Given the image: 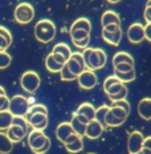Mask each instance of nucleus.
<instances>
[{
	"label": "nucleus",
	"instance_id": "nucleus-20",
	"mask_svg": "<svg viewBox=\"0 0 151 154\" xmlns=\"http://www.w3.org/2000/svg\"><path fill=\"white\" fill-rule=\"evenodd\" d=\"M109 24H118L121 25V17L117 12L114 11H105L101 16V25L105 27V25Z\"/></svg>",
	"mask_w": 151,
	"mask_h": 154
},
{
	"label": "nucleus",
	"instance_id": "nucleus-41",
	"mask_svg": "<svg viewBox=\"0 0 151 154\" xmlns=\"http://www.w3.org/2000/svg\"><path fill=\"white\" fill-rule=\"evenodd\" d=\"M89 43H90V37H86V38H82V40L73 41V44H74L77 48H80V49H85V48H88Z\"/></svg>",
	"mask_w": 151,
	"mask_h": 154
},
{
	"label": "nucleus",
	"instance_id": "nucleus-37",
	"mask_svg": "<svg viewBox=\"0 0 151 154\" xmlns=\"http://www.w3.org/2000/svg\"><path fill=\"white\" fill-rule=\"evenodd\" d=\"M119 81H121V80L118 79V77L115 76V75H113V76H109V77H106V79H105V81H104V91L106 92V91H107L109 88H110L111 85H114L115 82H119Z\"/></svg>",
	"mask_w": 151,
	"mask_h": 154
},
{
	"label": "nucleus",
	"instance_id": "nucleus-30",
	"mask_svg": "<svg viewBox=\"0 0 151 154\" xmlns=\"http://www.w3.org/2000/svg\"><path fill=\"white\" fill-rule=\"evenodd\" d=\"M110 112L115 116V117L121 118V120H125V121L127 120L128 114H130V113H128V112H127L125 108L118 106V105H113V104H111V106H110Z\"/></svg>",
	"mask_w": 151,
	"mask_h": 154
},
{
	"label": "nucleus",
	"instance_id": "nucleus-11",
	"mask_svg": "<svg viewBox=\"0 0 151 154\" xmlns=\"http://www.w3.org/2000/svg\"><path fill=\"white\" fill-rule=\"evenodd\" d=\"M127 38L131 44H140L146 38L144 25L140 23H133L127 28Z\"/></svg>",
	"mask_w": 151,
	"mask_h": 154
},
{
	"label": "nucleus",
	"instance_id": "nucleus-9",
	"mask_svg": "<svg viewBox=\"0 0 151 154\" xmlns=\"http://www.w3.org/2000/svg\"><path fill=\"white\" fill-rule=\"evenodd\" d=\"M143 141H144V137L139 130L131 131V133L128 134V138H127L128 154H138L139 153L143 147Z\"/></svg>",
	"mask_w": 151,
	"mask_h": 154
},
{
	"label": "nucleus",
	"instance_id": "nucleus-15",
	"mask_svg": "<svg viewBox=\"0 0 151 154\" xmlns=\"http://www.w3.org/2000/svg\"><path fill=\"white\" fill-rule=\"evenodd\" d=\"M28 121V124L31 125V128L33 129H40L44 130L48 126V114L44 113H35L29 116V117H25Z\"/></svg>",
	"mask_w": 151,
	"mask_h": 154
},
{
	"label": "nucleus",
	"instance_id": "nucleus-40",
	"mask_svg": "<svg viewBox=\"0 0 151 154\" xmlns=\"http://www.w3.org/2000/svg\"><path fill=\"white\" fill-rule=\"evenodd\" d=\"M9 109V98L7 94H0V112Z\"/></svg>",
	"mask_w": 151,
	"mask_h": 154
},
{
	"label": "nucleus",
	"instance_id": "nucleus-29",
	"mask_svg": "<svg viewBox=\"0 0 151 154\" xmlns=\"http://www.w3.org/2000/svg\"><path fill=\"white\" fill-rule=\"evenodd\" d=\"M114 75L117 76L122 82H125V84H126V82L134 81L135 77H137L135 69H131V70H128V72H114Z\"/></svg>",
	"mask_w": 151,
	"mask_h": 154
},
{
	"label": "nucleus",
	"instance_id": "nucleus-50",
	"mask_svg": "<svg viewBox=\"0 0 151 154\" xmlns=\"http://www.w3.org/2000/svg\"><path fill=\"white\" fill-rule=\"evenodd\" d=\"M107 3H110V4H117V3H119L122 2V0H106Z\"/></svg>",
	"mask_w": 151,
	"mask_h": 154
},
{
	"label": "nucleus",
	"instance_id": "nucleus-53",
	"mask_svg": "<svg viewBox=\"0 0 151 154\" xmlns=\"http://www.w3.org/2000/svg\"><path fill=\"white\" fill-rule=\"evenodd\" d=\"M138 154H143V153H142V152H139V153H138Z\"/></svg>",
	"mask_w": 151,
	"mask_h": 154
},
{
	"label": "nucleus",
	"instance_id": "nucleus-8",
	"mask_svg": "<svg viewBox=\"0 0 151 154\" xmlns=\"http://www.w3.org/2000/svg\"><path fill=\"white\" fill-rule=\"evenodd\" d=\"M65 64H66V66L69 68L70 72H72L74 76H77V77H78L83 70L86 69L85 60H83V56H82L81 52H72L70 59Z\"/></svg>",
	"mask_w": 151,
	"mask_h": 154
},
{
	"label": "nucleus",
	"instance_id": "nucleus-42",
	"mask_svg": "<svg viewBox=\"0 0 151 154\" xmlns=\"http://www.w3.org/2000/svg\"><path fill=\"white\" fill-rule=\"evenodd\" d=\"M113 105H118V106H122V108H125L126 110L130 113V104H128V101L125 98V100H119V101H113L111 102Z\"/></svg>",
	"mask_w": 151,
	"mask_h": 154
},
{
	"label": "nucleus",
	"instance_id": "nucleus-46",
	"mask_svg": "<svg viewBox=\"0 0 151 154\" xmlns=\"http://www.w3.org/2000/svg\"><path fill=\"white\" fill-rule=\"evenodd\" d=\"M144 33H146V40L151 43V23H147L144 25Z\"/></svg>",
	"mask_w": 151,
	"mask_h": 154
},
{
	"label": "nucleus",
	"instance_id": "nucleus-27",
	"mask_svg": "<svg viewBox=\"0 0 151 154\" xmlns=\"http://www.w3.org/2000/svg\"><path fill=\"white\" fill-rule=\"evenodd\" d=\"M123 122H125V120H121V118L115 117V116L111 113L110 110L107 112V114H106V118H105L106 128H117V126H121Z\"/></svg>",
	"mask_w": 151,
	"mask_h": 154
},
{
	"label": "nucleus",
	"instance_id": "nucleus-6",
	"mask_svg": "<svg viewBox=\"0 0 151 154\" xmlns=\"http://www.w3.org/2000/svg\"><path fill=\"white\" fill-rule=\"evenodd\" d=\"M14 16H15V20L17 21L19 24H23V25L28 24L33 20L35 9L29 3H20V4L15 8Z\"/></svg>",
	"mask_w": 151,
	"mask_h": 154
},
{
	"label": "nucleus",
	"instance_id": "nucleus-5",
	"mask_svg": "<svg viewBox=\"0 0 151 154\" xmlns=\"http://www.w3.org/2000/svg\"><path fill=\"white\" fill-rule=\"evenodd\" d=\"M102 38L110 45H119L122 40V27L118 24H109L102 27Z\"/></svg>",
	"mask_w": 151,
	"mask_h": 154
},
{
	"label": "nucleus",
	"instance_id": "nucleus-26",
	"mask_svg": "<svg viewBox=\"0 0 151 154\" xmlns=\"http://www.w3.org/2000/svg\"><path fill=\"white\" fill-rule=\"evenodd\" d=\"M73 29H85L88 32H92V23L89 19L80 17V19H77L74 23L72 24V27H70V31H73Z\"/></svg>",
	"mask_w": 151,
	"mask_h": 154
},
{
	"label": "nucleus",
	"instance_id": "nucleus-31",
	"mask_svg": "<svg viewBox=\"0 0 151 154\" xmlns=\"http://www.w3.org/2000/svg\"><path fill=\"white\" fill-rule=\"evenodd\" d=\"M110 110V106H107V105H102V106H99L95 109V120L99 121L106 128L105 125V118H106V114H107V112Z\"/></svg>",
	"mask_w": 151,
	"mask_h": 154
},
{
	"label": "nucleus",
	"instance_id": "nucleus-21",
	"mask_svg": "<svg viewBox=\"0 0 151 154\" xmlns=\"http://www.w3.org/2000/svg\"><path fill=\"white\" fill-rule=\"evenodd\" d=\"M14 149V142L9 140L7 133L0 130V154H9Z\"/></svg>",
	"mask_w": 151,
	"mask_h": 154
},
{
	"label": "nucleus",
	"instance_id": "nucleus-52",
	"mask_svg": "<svg viewBox=\"0 0 151 154\" xmlns=\"http://www.w3.org/2000/svg\"><path fill=\"white\" fill-rule=\"evenodd\" d=\"M147 5H151V0H149V2H147Z\"/></svg>",
	"mask_w": 151,
	"mask_h": 154
},
{
	"label": "nucleus",
	"instance_id": "nucleus-13",
	"mask_svg": "<svg viewBox=\"0 0 151 154\" xmlns=\"http://www.w3.org/2000/svg\"><path fill=\"white\" fill-rule=\"evenodd\" d=\"M64 146H65V149L68 150L69 153H73V154L82 152V149H83L82 136H80V134H77V133H73L72 136L64 142Z\"/></svg>",
	"mask_w": 151,
	"mask_h": 154
},
{
	"label": "nucleus",
	"instance_id": "nucleus-54",
	"mask_svg": "<svg viewBox=\"0 0 151 154\" xmlns=\"http://www.w3.org/2000/svg\"><path fill=\"white\" fill-rule=\"evenodd\" d=\"M88 154H95V153H88Z\"/></svg>",
	"mask_w": 151,
	"mask_h": 154
},
{
	"label": "nucleus",
	"instance_id": "nucleus-3",
	"mask_svg": "<svg viewBox=\"0 0 151 154\" xmlns=\"http://www.w3.org/2000/svg\"><path fill=\"white\" fill-rule=\"evenodd\" d=\"M40 84H41V79L38 76V73L35 72V70H27L20 77L21 88H23V91L29 93V94H33L40 88Z\"/></svg>",
	"mask_w": 151,
	"mask_h": 154
},
{
	"label": "nucleus",
	"instance_id": "nucleus-18",
	"mask_svg": "<svg viewBox=\"0 0 151 154\" xmlns=\"http://www.w3.org/2000/svg\"><path fill=\"white\" fill-rule=\"evenodd\" d=\"M138 114L144 121L151 120V98L144 97L138 102Z\"/></svg>",
	"mask_w": 151,
	"mask_h": 154
},
{
	"label": "nucleus",
	"instance_id": "nucleus-47",
	"mask_svg": "<svg viewBox=\"0 0 151 154\" xmlns=\"http://www.w3.org/2000/svg\"><path fill=\"white\" fill-rule=\"evenodd\" d=\"M52 54H53L54 60H56V61H59L60 64H65L66 61H68V60H66L65 57H64L62 54H60V53H53V52H52Z\"/></svg>",
	"mask_w": 151,
	"mask_h": 154
},
{
	"label": "nucleus",
	"instance_id": "nucleus-51",
	"mask_svg": "<svg viewBox=\"0 0 151 154\" xmlns=\"http://www.w3.org/2000/svg\"><path fill=\"white\" fill-rule=\"evenodd\" d=\"M0 94H7V93H5V89L3 88L2 85H0Z\"/></svg>",
	"mask_w": 151,
	"mask_h": 154
},
{
	"label": "nucleus",
	"instance_id": "nucleus-17",
	"mask_svg": "<svg viewBox=\"0 0 151 154\" xmlns=\"http://www.w3.org/2000/svg\"><path fill=\"white\" fill-rule=\"evenodd\" d=\"M73 133H76V131H74V129H73V126H72V124L70 122H61L59 126H57V129H56L57 140H59L60 142H62V143L65 142V141L68 140Z\"/></svg>",
	"mask_w": 151,
	"mask_h": 154
},
{
	"label": "nucleus",
	"instance_id": "nucleus-14",
	"mask_svg": "<svg viewBox=\"0 0 151 154\" xmlns=\"http://www.w3.org/2000/svg\"><path fill=\"white\" fill-rule=\"evenodd\" d=\"M104 129H105L104 125L94 118V120L89 121L88 125H86L85 136L88 137L89 140H97V138L101 137V134L104 133Z\"/></svg>",
	"mask_w": 151,
	"mask_h": 154
},
{
	"label": "nucleus",
	"instance_id": "nucleus-44",
	"mask_svg": "<svg viewBox=\"0 0 151 154\" xmlns=\"http://www.w3.org/2000/svg\"><path fill=\"white\" fill-rule=\"evenodd\" d=\"M9 45H11V43H9L4 36L0 35V51H7L9 48Z\"/></svg>",
	"mask_w": 151,
	"mask_h": 154
},
{
	"label": "nucleus",
	"instance_id": "nucleus-12",
	"mask_svg": "<svg viewBox=\"0 0 151 154\" xmlns=\"http://www.w3.org/2000/svg\"><path fill=\"white\" fill-rule=\"evenodd\" d=\"M31 147V150L35 154H45L50 147V140L47 134H43V136L35 138L32 142L28 143Z\"/></svg>",
	"mask_w": 151,
	"mask_h": 154
},
{
	"label": "nucleus",
	"instance_id": "nucleus-19",
	"mask_svg": "<svg viewBox=\"0 0 151 154\" xmlns=\"http://www.w3.org/2000/svg\"><path fill=\"white\" fill-rule=\"evenodd\" d=\"M76 113L82 116V117H85L89 122V121H92L95 118V108L93 106L92 104H89V102H83V104H81L78 106V109L76 110Z\"/></svg>",
	"mask_w": 151,
	"mask_h": 154
},
{
	"label": "nucleus",
	"instance_id": "nucleus-32",
	"mask_svg": "<svg viewBox=\"0 0 151 154\" xmlns=\"http://www.w3.org/2000/svg\"><path fill=\"white\" fill-rule=\"evenodd\" d=\"M35 113H44L48 114V109L45 105H41V104H32L29 109H28V113L25 114V117H29V116L35 114Z\"/></svg>",
	"mask_w": 151,
	"mask_h": 154
},
{
	"label": "nucleus",
	"instance_id": "nucleus-33",
	"mask_svg": "<svg viewBox=\"0 0 151 154\" xmlns=\"http://www.w3.org/2000/svg\"><path fill=\"white\" fill-rule=\"evenodd\" d=\"M86 37H90V32H88L85 29H73V31H70V38H72V41L82 40V38H86Z\"/></svg>",
	"mask_w": 151,
	"mask_h": 154
},
{
	"label": "nucleus",
	"instance_id": "nucleus-1",
	"mask_svg": "<svg viewBox=\"0 0 151 154\" xmlns=\"http://www.w3.org/2000/svg\"><path fill=\"white\" fill-rule=\"evenodd\" d=\"M82 56L83 60H85L86 68L92 70L102 69L106 65V61H107L106 52L101 48H85L82 52Z\"/></svg>",
	"mask_w": 151,
	"mask_h": 154
},
{
	"label": "nucleus",
	"instance_id": "nucleus-28",
	"mask_svg": "<svg viewBox=\"0 0 151 154\" xmlns=\"http://www.w3.org/2000/svg\"><path fill=\"white\" fill-rule=\"evenodd\" d=\"M52 52H53V53H60V54H62V56L65 57L66 60H69L70 56H72V51H70L69 45H66L65 43H59V44H56V45L53 47Z\"/></svg>",
	"mask_w": 151,
	"mask_h": 154
},
{
	"label": "nucleus",
	"instance_id": "nucleus-34",
	"mask_svg": "<svg viewBox=\"0 0 151 154\" xmlns=\"http://www.w3.org/2000/svg\"><path fill=\"white\" fill-rule=\"evenodd\" d=\"M12 57L5 51H0V69H7L11 65Z\"/></svg>",
	"mask_w": 151,
	"mask_h": 154
},
{
	"label": "nucleus",
	"instance_id": "nucleus-22",
	"mask_svg": "<svg viewBox=\"0 0 151 154\" xmlns=\"http://www.w3.org/2000/svg\"><path fill=\"white\" fill-rule=\"evenodd\" d=\"M64 65H65V64H60L59 61H56V60H54V57H53L52 53H49L47 56L45 66H47V69L49 70L50 73H60L61 69L64 68Z\"/></svg>",
	"mask_w": 151,
	"mask_h": 154
},
{
	"label": "nucleus",
	"instance_id": "nucleus-38",
	"mask_svg": "<svg viewBox=\"0 0 151 154\" xmlns=\"http://www.w3.org/2000/svg\"><path fill=\"white\" fill-rule=\"evenodd\" d=\"M113 66H114V72H128V70L134 69V65L127 64V63H121V64H117V65H113Z\"/></svg>",
	"mask_w": 151,
	"mask_h": 154
},
{
	"label": "nucleus",
	"instance_id": "nucleus-25",
	"mask_svg": "<svg viewBox=\"0 0 151 154\" xmlns=\"http://www.w3.org/2000/svg\"><path fill=\"white\" fill-rule=\"evenodd\" d=\"M70 124H72V126H73V129H74V131L77 134H80V136H85V130H86V125L88 124H85V122H82L81 120L78 118V116H77L76 113L73 114V117H72V121H70Z\"/></svg>",
	"mask_w": 151,
	"mask_h": 154
},
{
	"label": "nucleus",
	"instance_id": "nucleus-36",
	"mask_svg": "<svg viewBox=\"0 0 151 154\" xmlns=\"http://www.w3.org/2000/svg\"><path fill=\"white\" fill-rule=\"evenodd\" d=\"M12 124L19 125V126L24 128V129L27 130L28 133H29V128H31V125L28 124V121H27V118H25V117H21V116H14V120H12Z\"/></svg>",
	"mask_w": 151,
	"mask_h": 154
},
{
	"label": "nucleus",
	"instance_id": "nucleus-16",
	"mask_svg": "<svg viewBox=\"0 0 151 154\" xmlns=\"http://www.w3.org/2000/svg\"><path fill=\"white\" fill-rule=\"evenodd\" d=\"M7 136L9 137V140H11L12 142L16 143V142H20V141H23L25 137L28 136V131L25 130L24 128L19 126V125L12 124L11 128L7 130Z\"/></svg>",
	"mask_w": 151,
	"mask_h": 154
},
{
	"label": "nucleus",
	"instance_id": "nucleus-45",
	"mask_svg": "<svg viewBox=\"0 0 151 154\" xmlns=\"http://www.w3.org/2000/svg\"><path fill=\"white\" fill-rule=\"evenodd\" d=\"M143 17H144V20H146V23H151V5L146 4V8H144V12H143Z\"/></svg>",
	"mask_w": 151,
	"mask_h": 154
},
{
	"label": "nucleus",
	"instance_id": "nucleus-24",
	"mask_svg": "<svg viewBox=\"0 0 151 154\" xmlns=\"http://www.w3.org/2000/svg\"><path fill=\"white\" fill-rule=\"evenodd\" d=\"M121 63H127L134 65V59L127 52H118L113 56V65H117V64H121Z\"/></svg>",
	"mask_w": 151,
	"mask_h": 154
},
{
	"label": "nucleus",
	"instance_id": "nucleus-10",
	"mask_svg": "<svg viewBox=\"0 0 151 154\" xmlns=\"http://www.w3.org/2000/svg\"><path fill=\"white\" fill-rule=\"evenodd\" d=\"M106 94H107L109 100L111 102L113 101H119V100H125V98L127 97V86L125 85V82H115L114 85H111L110 88L107 89V91L105 92Z\"/></svg>",
	"mask_w": 151,
	"mask_h": 154
},
{
	"label": "nucleus",
	"instance_id": "nucleus-7",
	"mask_svg": "<svg viewBox=\"0 0 151 154\" xmlns=\"http://www.w3.org/2000/svg\"><path fill=\"white\" fill-rule=\"evenodd\" d=\"M77 81H78V86L83 91H90L95 85L98 84V77L94 73V70L86 68L83 72L77 77Z\"/></svg>",
	"mask_w": 151,
	"mask_h": 154
},
{
	"label": "nucleus",
	"instance_id": "nucleus-49",
	"mask_svg": "<svg viewBox=\"0 0 151 154\" xmlns=\"http://www.w3.org/2000/svg\"><path fill=\"white\" fill-rule=\"evenodd\" d=\"M143 154H151V150L150 149H147V147H142V150H140Z\"/></svg>",
	"mask_w": 151,
	"mask_h": 154
},
{
	"label": "nucleus",
	"instance_id": "nucleus-48",
	"mask_svg": "<svg viewBox=\"0 0 151 154\" xmlns=\"http://www.w3.org/2000/svg\"><path fill=\"white\" fill-rule=\"evenodd\" d=\"M143 147H147V149L151 150V136L144 138V141H143Z\"/></svg>",
	"mask_w": 151,
	"mask_h": 154
},
{
	"label": "nucleus",
	"instance_id": "nucleus-4",
	"mask_svg": "<svg viewBox=\"0 0 151 154\" xmlns=\"http://www.w3.org/2000/svg\"><path fill=\"white\" fill-rule=\"evenodd\" d=\"M29 106H31L29 100L21 94H16L12 98H9V112L14 116L25 117V114L28 113Z\"/></svg>",
	"mask_w": 151,
	"mask_h": 154
},
{
	"label": "nucleus",
	"instance_id": "nucleus-35",
	"mask_svg": "<svg viewBox=\"0 0 151 154\" xmlns=\"http://www.w3.org/2000/svg\"><path fill=\"white\" fill-rule=\"evenodd\" d=\"M60 76H61V80H62V81H73V80H77V76H74L72 72H70L69 68L66 66V64L64 65V68L61 69Z\"/></svg>",
	"mask_w": 151,
	"mask_h": 154
},
{
	"label": "nucleus",
	"instance_id": "nucleus-23",
	"mask_svg": "<svg viewBox=\"0 0 151 154\" xmlns=\"http://www.w3.org/2000/svg\"><path fill=\"white\" fill-rule=\"evenodd\" d=\"M12 120H14V114L8 110L0 112V130H8L12 125Z\"/></svg>",
	"mask_w": 151,
	"mask_h": 154
},
{
	"label": "nucleus",
	"instance_id": "nucleus-43",
	"mask_svg": "<svg viewBox=\"0 0 151 154\" xmlns=\"http://www.w3.org/2000/svg\"><path fill=\"white\" fill-rule=\"evenodd\" d=\"M0 35H2V36H4L9 41V43L12 44V35H11V32H9L5 27H3V25H0Z\"/></svg>",
	"mask_w": 151,
	"mask_h": 154
},
{
	"label": "nucleus",
	"instance_id": "nucleus-2",
	"mask_svg": "<svg viewBox=\"0 0 151 154\" xmlns=\"http://www.w3.org/2000/svg\"><path fill=\"white\" fill-rule=\"evenodd\" d=\"M54 36H56V25L53 21L48 20V19H43V20L36 23V25H35V37L40 43H50Z\"/></svg>",
	"mask_w": 151,
	"mask_h": 154
},
{
	"label": "nucleus",
	"instance_id": "nucleus-39",
	"mask_svg": "<svg viewBox=\"0 0 151 154\" xmlns=\"http://www.w3.org/2000/svg\"><path fill=\"white\" fill-rule=\"evenodd\" d=\"M43 134H45L44 133V130H40V129H33L32 128V130H29V133H28V143L32 142L35 138H37V137H40V136H43Z\"/></svg>",
	"mask_w": 151,
	"mask_h": 154
}]
</instances>
